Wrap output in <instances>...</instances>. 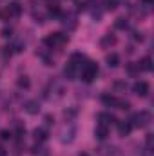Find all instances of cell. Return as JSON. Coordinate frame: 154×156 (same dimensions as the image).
<instances>
[{
  "instance_id": "cell-1",
  "label": "cell",
  "mask_w": 154,
  "mask_h": 156,
  "mask_svg": "<svg viewBox=\"0 0 154 156\" xmlns=\"http://www.w3.org/2000/svg\"><path fill=\"white\" fill-rule=\"evenodd\" d=\"M80 73H82V80L91 83L96 75H98V64L96 62H91V60H85V64L80 67Z\"/></svg>"
},
{
  "instance_id": "cell-2",
  "label": "cell",
  "mask_w": 154,
  "mask_h": 156,
  "mask_svg": "<svg viewBox=\"0 0 154 156\" xmlns=\"http://www.w3.org/2000/svg\"><path fill=\"white\" fill-rule=\"evenodd\" d=\"M151 120H152V116H151V113L149 111H140V113H136V115H132V118L129 120V123L132 125V127H147L149 123H151Z\"/></svg>"
},
{
  "instance_id": "cell-3",
  "label": "cell",
  "mask_w": 154,
  "mask_h": 156,
  "mask_svg": "<svg viewBox=\"0 0 154 156\" xmlns=\"http://www.w3.org/2000/svg\"><path fill=\"white\" fill-rule=\"evenodd\" d=\"M67 40H69V37L65 33H53V35H49L47 38L44 40V44L49 45V47H54V45H64Z\"/></svg>"
},
{
  "instance_id": "cell-4",
  "label": "cell",
  "mask_w": 154,
  "mask_h": 156,
  "mask_svg": "<svg viewBox=\"0 0 154 156\" xmlns=\"http://www.w3.org/2000/svg\"><path fill=\"white\" fill-rule=\"evenodd\" d=\"M132 91H134L138 96H147L149 91H151V87H149L147 82H136V83L132 85Z\"/></svg>"
},
{
  "instance_id": "cell-5",
  "label": "cell",
  "mask_w": 154,
  "mask_h": 156,
  "mask_svg": "<svg viewBox=\"0 0 154 156\" xmlns=\"http://www.w3.org/2000/svg\"><path fill=\"white\" fill-rule=\"evenodd\" d=\"M109 136V127L103 125V123H98L96 129H94V138L96 140H105Z\"/></svg>"
},
{
  "instance_id": "cell-6",
  "label": "cell",
  "mask_w": 154,
  "mask_h": 156,
  "mask_svg": "<svg viewBox=\"0 0 154 156\" xmlns=\"http://www.w3.org/2000/svg\"><path fill=\"white\" fill-rule=\"evenodd\" d=\"M5 13H7V16H20V15H22V5H20L18 2H13V4L7 5Z\"/></svg>"
},
{
  "instance_id": "cell-7",
  "label": "cell",
  "mask_w": 154,
  "mask_h": 156,
  "mask_svg": "<svg viewBox=\"0 0 154 156\" xmlns=\"http://www.w3.org/2000/svg\"><path fill=\"white\" fill-rule=\"evenodd\" d=\"M118 123V133H120V136H129L131 134V131H132V125L129 123V122H116Z\"/></svg>"
},
{
  "instance_id": "cell-8",
  "label": "cell",
  "mask_w": 154,
  "mask_h": 156,
  "mask_svg": "<svg viewBox=\"0 0 154 156\" xmlns=\"http://www.w3.org/2000/svg\"><path fill=\"white\" fill-rule=\"evenodd\" d=\"M98 120H100V123H103V125H113L116 123V116L114 115H111V113H100L98 115Z\"/></svg>"
},
{
  "instance_id": "cell-9",
  "label": "cell",
  "mask_w": 154,
  "mask_h": 156,
  "mask_svg": "<svg viewBox=\"0 0 154 156\" xmlns=\"http://www.w3.org/2000/svg\"><path fill=\"white\" fill-rule=\"evenodd\" d=\"M26 111L29 113V115H38L40 113V105L37 100H29V102H26Z\"/></svg>"
},
{
  "instance_id": "cell-10",
  "label": "cell",
  "mask_w": 154,
  "mask_h": 156,
  "mask_svg": "<svg viewBox=\"0 0 154 156\" xmlns=\"http://www.w3.org/2000/svg\"><path fill=\"white\" fill-rule=\"evenodd\" d=\"M138 67H140V71H152V60H151V56L142 58L140 64H138Z\"/></svg>"
},
{
  "instance_id": "cell-11",
  "label": "cell",
  "mask_w": 154,
  "mask_h": 156,
  "mask_svg": "<svg viewBox=\"0 0 154 156\" xmlns=\"http://www.w3.org/2000/svg\"><path fill=\"white\" fill-rule=\"evenodd\" d=\"M69 64H73V66L78 69V67H82V66L85 64V56L80 55V53H75V55L71 56V62H69Z\"/></svg>"
},
{
  "instance_id": "cell-12",
  "label": "cell",
  "mask_w": 154,
  "mask_h": 156,
  "mask_svg": "<svg viewBox=\"0 0 154 156\" xmlns=\"http://www.w3.org/2000/svg\"><path fill=\"white\" fill-rule=\"evenodd\" d=\"M64 76L67 78V80H75L76 78V67L73 64H67L65 69H64Z\"/></svg>"
},
{
  "instance_id": "cell-13",
  "label": "cell",
  "mask_w": 154,
  "mask_h": 156,
  "mask_svg": "<svg viewBox=\"0 0 154 156\" xmlns=\"http://www.w3.org/2000/svg\"><path fill=\"white\" fill-rule=\"evenodd\" d=\"M105 62H107V66L109 67H118L120 66V56L116 55V53H111V55H107V58H105Z\"/></svg>"
},
{
  "instance_id": "cell-14",
  "label": "cell",
  "mask_w": 154,
  "mask_h": 156,
  "mask_svg": "<svg viewBox=\"0 0 154 156\" xmlns=\"http://www.w3.org/2000/svg\"><path fill=\"white\" fill-rule=\"evenodd\" d=\"M114 44H116V37L114 35H111V33L105 35L103 38L100 40V45H102V47H111V45H114Z\"/></svg>"
},
{
  "instance_id": "cell-15",
  "label": "cell",
  "mask_w": 154,
  "mask_h": 156,
  "mask_svg": "<svg viewBox=\"0 0 154 156\" xmlns=\"http://www.w3.org/2000/svg\"><path fill=\"white\" fill-rule=\"evenodd\" d=\"M102 102H103L105 105H109V107H116L118 98H116V96H113V94H103V96H102Z\"/></svg>"
},
{
  "instance_id": "cell-16",
  "label": "cell",
  "mask_w": 154,
  "mask_h": 156,
  "mask_svg": "<svg viewBox=\"0 0 154 156\" xmlns=\"http://www.w3.org/2000/svg\"><path fill=\"white\" fill-rule=\"evenodd\" d=\"M33 136H35L37 142H45V140H47V133H45L44 129H35V131H33Z\"/></svg>"
},
{
  "instance_id": "cell-17",
  "label": "cell",
  "mask_w": 154,
  "mask_h": 156,
  "mask_svg": "<svg viewBox=\"0 0 154 156\" xmlns=\"http://www.w3.org/2000/svg\"><path fill=\"white\" fill-rule=\"evenodd\" d=\"M127 75L129 76H136V75H140V67H138V64H127Z\"/></svg>"
},
{
  "instance_id": "cell-18",
  "label": "cell",
  "mask_w": 154,
  "mask_h": 156,
  "mask_svg": "<svg viewBox=\"0 0 154 156\" xmlns=\"http://www.w3.org/2000/svg\"><path fill=\"white\" fill-rule=\"evenodd\" d=\"M127 26H129V20H127V18H123V16L116 18V22H114L116 29H127Z\"/></svg>"
},
{
  "instance_id": "cell-19",
  "label": "cell",
  "mask_w": 154,
  "mask_h": 156,
  "mask_svg": "<svg viewBox=\"0 0 154 156\" xmlns=\"http://www.w3.org/2000/svg\"><path fill=\"white\" fill-rule=\"evenodd\" d=\"M103 7L105 11H114L118 7V0H103Z\"/></svg>"
},
{
  "instance_id": "cell-20",
  "label": "cell",
  "mask_w": 154,
  "mask_h": 156,
  "mask_svg": "<svg viewBox=\"0 0 154 156\" xmlns=\"http://www.w3.org/2000/svg\"><path fill=\"white\" fill-rule=\"evenodd\" d=\"M62 24H64V26H67V24H69V29H73V27L76 26V22H75V18H73V16H67V15L64 16V20H62Z\"/></svg>"
},
{
  "instance_id": "cell-21",
  "label": "cell",
  "mask_w": 154,
  "mask_h": 156,
  "mask_svg": "<svg viewBox=\"0 0 154 156\" xmlns=\"http://www.w3.org/2000/svg\"><path fill=\"white\" fill-rule=\"evenodd\" d=\"M16 83H18L20 89H27V87H29V80H27V76H20Z\"/></svg>"
},
{
  "instance_id": "cell-22",
  "label": "cell",
  "mask_w": 154,
  "mask_h": 156,
  "mask_svg": "<svg viewBox=\"0 0 154 156\" xmlns=\"http://www.w3.org/2000/svg\"><path fill=\"white\" fill-rule=\"evenodd\" d=\"M62 13H60V7L58 5H51L49 7V16H53V18H56V16H60Z\"/></svg>"
},
{
  "instance_id": "cell-23",
  "label": "cell",
  "mask_w": 154,
  "mask_h": 156,
  "mask_svg": "<svg viewBox=\"0 0 154 156\" xmlns=\"http://www.w3.org/2000/svg\"><path fill=\"white\" fill-rule=\"evenodd\" d=\"M116 107H118V109H123V111H127V109L131 107V104H129L127 100H120V98H118V102H116Z\"/></svg>"
},
{
  "instance_id": "cell-24",
  "label": "cell",
  "mask_w": 154,
  "mask_h": 156,
  "mask_svg": "<svg viewBox=\"0 0 154 156\" xmlns=\"http://www.w3.org/2000/svg\"><path fill=\"white\" fill-rule=\"evenodd\" d=\"M11 136H13L11 131H7V129H2V131H0V140L5 142V140H11Z\"/></svg>"
},
{
  "instance_id": "cell-25",
  "label": "cell",
  "mask_w": 154,
  "mask_h": 156,
  "mask_svg": "<svg viewBox=\"0 0 154 156\" xmlns=\"http://www.w3.org/2000/svg\"><path fill=\"white\" fill-rule=\"evenodd\" d=\"M11 35H13V29H11V27H4V29H2V37H4V38H9Z\"/></svg>"
},
{
  "instance_id": "cell-26",
  "label": "cell",
  "mask_w": 154,
  "mask_h": 156,
  "mask_svg": "<svg viewBox=\"0 0 154 156\" xmlns=\"http://www.w3.org/2000/svg\"><path fill=\"white\" fill-rule=\"evenodd\" d=\"M132 38H134V40H140V42H142V40H143V35H142L140 31H134V33H132Z\"/></svg>"
},
{
  "instance_id": "cell-27",
  "label": "cell",
  "mask_w": 154,
  "mask_h": 156,
  "mask_svg": "<svg viewBox=\"0 0 154 156\" xmlns=\"http://www.w3.org/2000/svg\"><path fill=\"white\" fill-rule=\"evenodd\" d=\"M145 142H147V149H151V147H152V134H147Z\"/></svg>"
},
{
  "instance_id": "cell-28",
  "label": "cell",
  "mask_w": 154,
  "mask_h": 156,
  "mask_svg": "<svg viewBox=\"0 0 154 156\" xmlns=\"http://www.w3.org/2000/svg\"><path fill=\"white\" fill-rule=\"evenodd\" d=\"M0 156H7V151H5L2 145H0Z\"/></svg>"
},
{
  "instance_id": "cell-29",
  "label": "cell",
  "mask_w": 154,
  "mask_h": 156,
  "mask_svg": "<svg viewBox=\"0 0 154 156\" xmlns=\"http://www.w3.org/2000/svg\"><path fill=\"white\" fill-rule=\"evenodd\" d=\"M142 2H143L145 5H151V4H152V0H142Z\"/></svg>"
}]
</instances>
